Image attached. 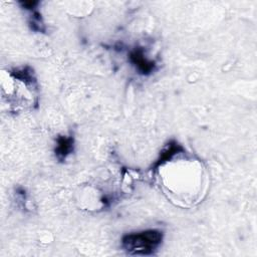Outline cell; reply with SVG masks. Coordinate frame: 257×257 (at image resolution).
<instances>
[{"label":"cell","instance_id":"obj_2","mask_svg":"<svg viewBox=\"0 0 257 257\" xmlns=\"http://www.w3.org/2000/svg\"><path fill=\"white\" fill-rule=\"evenodd\" d=\"M130 60L131 62L137 67V69L140 71V73L148 75L152 73L155 68L156 64L155 61L149 60L144 55V50L142 47H137L130 53Z\"/></svg>","mask_w":257,"mask_h":257},{"label":"cell","instance_id":"obj_1","mask_svg":"<svg viewBox=\"0 0 257 257\" xmlns=\"http://www.w3.org/2000/svg\"><path fill=\"white\" fill-rule=\"evenodd\" d=\"M163 237V232L156 229L130 233L122 237L121 246L128 254L152 255L161 246Z\"/></svg>","mask_w":257,"mask_h":257},{"label":"cell","instance_id":"obj_4","mask_svg":"<svg viewBox=\"0 0 257 257\" xmlns=\"http://www.w3.org/2000/svg\"><path fill=\"white\" fill-rule=\"evenodd\" d=\"M183 151H184V148L180 144H178L176 141H171L169 143V145L162 151L160 158L154 164V166H153L154 169H152V170H156V168L162 166L164 163L171 160L176 154H179Z\"/></svg>","mask_w":257,"mask_h":257},{"label":"cell","instance_id":"obj_3","mask_svg":"<svg viewBox=\"0 0 257 257\" xmlns=\"http://www.w3.org/2000/svg\"><path fill=\"white\" fill-rule=\"evenodd\" d=\"M74 148V139L72 136H59L56 139V148L54 150L56 158L62 162L70 155Z\"/></svg>","mask_w":257,"mask_h":257}]
</instances>
